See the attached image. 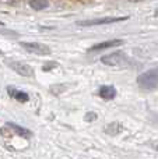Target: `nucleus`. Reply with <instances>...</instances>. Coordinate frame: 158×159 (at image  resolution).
Returning a JSON list of instances; mask_svg holds the SVG:
<instances>
[{
    "label": "nucleus",
    "mask_w": 158,
    "mask_h": 159,
    "mask_svg": "<svg viewBox=\"0 0 158 159\" xmlns=\"http://www.w3.org/2000/svg\"><path fill=\"white\" fill-rule=\"evenodd\" d=\"M7 92L11 98L16 99V101H18V102H21V103H25V102L30 101V95H28L27 92H24V91L17 89V88L7 87Z\"/></svg>",
    "instance_id": "0eeeda50"
},
{
    "label": "nucleus",
    "mask_w": 158,
    "mask_h": 159,
    "mask_svg": "<svg viewBox=\"0 0 158 159\" xmlns=\"http://www.w3.org/2000/svg\"><path fill=\"white\" fill-rule=\"evenodd\" d=\"M97 117H98L97 113H94V112H88V113L86 115V117H84V119H86V121H94V120H97Z\"/></svg>",
    "instance_id": "ddd939ff"
},
{
    "label": "nucleus",
    "mask_w": 158,
    "mask_h": 159,
    "mask_svg": "<svg viewBox=\"0 0 158 159\" xmlns=\"http://www.w3.org/2000/svg\"><path fill=\"white\" fill-rule=\"evenodd\" d=\"M3 25H4V24H3V22H2V21H0V27H3Z\"/></svg>",
    "instance_id": "4468645a"
},
{
    "label": "nucleus",
    "mask_w": 158,
    "mask_h": 159,
    "mask_svg": "<svg viewBox=\"0 0 158 159\" xmlns=\"http://www.w3.org/2000/svg\"><path fill=\"white\" fill-rule=\"evenodd\" d=\"M120 129H122V127H120V124L115 121V123H111L109 126H106V127H105V133L115 135V134H118V133L120 131Z\"/></svg>",
    "instance_id": "9b49d317"
},
{
    "label": "nucleus",
    "mask_w": 158,
    "mask_h": 159,
    "mask_svg": "<svg viewBox=\"0 0 158 159\" xmlns=\"http://www.w3.org/2000/svg\"><path fill=\"white\" fill-rule=\"evenodd\" d=\"M129 20L128 16L125 17H106V18H97V20H87V21H78L77 25L80 27H94V25H105V24H114V22H120Z\"/></svg>",
    "instance_id": "20e7f679"
},
{
    "label": "nucleus",
    "mask_w": 158,
    "mask_h": 159,
    "mask_svg": "<svg viewBox=\"0 0 158 159\" xmlns=\"http://www.w3.org/2000/svg\"><path fill=\"white\" fill-rule=\"evenodd\" d=\"M7 126H8V127H11V129H13L14 131L17 133V134H18V135H21V137H24V138H30L31 135H32V133H31L30 130L24 129V127L18 126V124H16V123H11V121H8V123H7Z\"/></svg>",
    "instance_id": "1a4fd4ad"
},
{
    "label": "nucleus",
    "mask_w": 158,
    "mask_h": 159,
    "mask_svg": "<svg viewBox=\"0 0 158 159\" xmlns=\"http://www.w3.org/2000/svg\"><path fill=\"white\" fill-rule=\"evenodd\" d=\"M137 84L143 89H154L158 87V67L150 69L137 77Z\"/></svg>",
    "instance_id": "f257e3e1"
},
{
    "label": "nucleus",
    "mask_w": 158,
    "mask_h": 159,
    "mask_svg": "<svg viewBox=\"0 0 158 159\" xmlns=\"http://www.w3.org/2000/svg\"><path fill=\"white\" fill-rule=\"evenodd\" d=\"M157 16H158V11H157Z\"/></svg>",
    "instance_id": "f3484780"
},
{
    "label": "nucleus",
    "mask_w": 158,
    "mask_h": 159,
    "mask_svg": "<svg viewBox=\"0 0 158 159\" xmlns=\"http://www.w3.org/2000/svg\"><path fill=\"white\" fill-rule=\"evenodd\" d=\"M8 67L22 77H32L34 75V69L24 61H8Z\"/></svg>",
    "instance_id": "39448f33"
},
{
    "label": "nucleus",
    "mask_w": 158,
    "mask_h": 159,
    "mask_svg": "<svg viewBox=\"0 0 158 159\" xmlns=\"http://www.w3.org/2000/svg\"><path fill=\"white\" fill-rule=\"evenodd\" d=\"M0 55H3V52H2V50H0Z\"/></svg>",
    "instance_id": "2eb2a0df"
},
{
    "label": "nucleus",
    "mask_w": 158,
    "mask_h": 159,
    "mask_svg": "<svg viewBox=\"0 0 158 159\" xmlns=\"http://www.w3.org/2000/svg\"><path fill=\"white\" fill-rule=\"evenodd\" d=\"M56 67H58V63H56V61H48V63L44 64L42 70H44V71H50V70L56 69Z\"/></svg>",
    "instance_id": "f8f14e48"
},
{
    "label": "nucleus",
    "mask_w": 158,
    "mask_h": 159,
    "mask_svg": "<svg viewBox=\"0 0 158 159\" xmlns=\"http://www.w3.org/2000/svg\"><path fill=\"white\" fill-rule=\"evenodd\" d=\"M31 8L36 11H41V10H45V8L49 7V0H30L28 2Z\"/></svg>",
    "instance_id": "9d476101"
},
{
    "label": "nucleus",
    "mask_w": 158,
    "mask_h": 159,
    "mask_svg": "<svg viewBox=\"0 0 158 159\" xmlns=\"http://www.w3.org/2000/svg\"><path fill=\"white\" fill-rule=\"evenodd\" d=\"M101 61L106 66H112V67H118V66H128L129 64V59L126 56L125 52H114L105 55L101 57Z\"/></svg>",
    "instance_id": "f03ea898"
},
{
    "label": "nucleus",
    "mask_w": 158,
    "mask_h": 159,
    "mask_svg": "<svg viewBox=\"0 0 158 159\" xmlns=\"http://www.w3.org/2000/svg\"><path fill=\"white\" fill-rule=\"evenodd\" d=\"M20 45L28 53H32V55H38V56L50 55V48L44 43H38V42H20Z\"/></svg>",
    "instance_id": "7ed1b4c3"
},
{
    "label": "nucleus",
    "mask_w": 158,
    "mask_h": 159,
    "mask_svg": "<svg viewBox=\"0 0 158 159\" xmlns=\"http://www.w3.org/2000/svg\"><path fill=\"white\" fill-rule=\"evenodd\" d=\"M156 148H157V149H158V147H156Z\"/></svg>",
    "instance_id": "dca6fc26"
},
{
    "label": "nucleus",
    "mask_w": 158,
    "mask_h": 159,
    "mask_svg": "<svg viewBox=\"0 0 158 159\" xmlns=\"http://www.w3.org/2000/svg\"><path fill=\"white\" fill-rule=\"evenodd\" d=\"M98 93H100V96L102 99L111 101V99H114L116 96V88L114 85H102L100 88V91H98Z\"/></svg>",
    "instance_id": "6e6552de"
},
{
    "label": "nucleus",
    "mask_w": 158,
    "mask_h": 159,
    "mask_svg": "<svg viewBox=\"0 0 158 159\" xmlns=\"http://www.w3.org/2000/svg\"><path fill=\"white\" fill-rule=\"evenodd\" d=\"M125 42L122 39H112V41H105V42H101V43H97L94 46H91L88 49V53H92V52H101V50H105V49H109V48H115V46H120L123 45Z\"/></svg>",
    "instance_id": "423d86ee"
}]
</instances>
